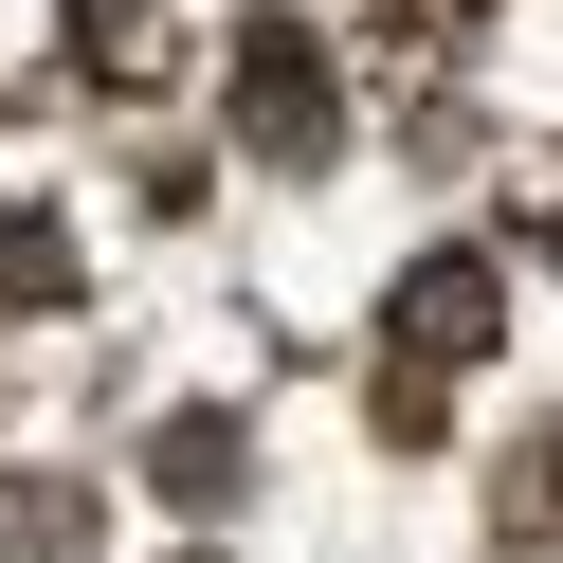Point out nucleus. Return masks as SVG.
I'll return each instance as SVG.
<instances>
[{"label": "nucleus", "instance_id": "f257e3e1", "mask_svg": "<svg viewBox=\"0 0 563 563\" xmlns=\"http://www.w3.org/2000/svg\"><path fill=\"white\" fill-rule=\"evenodd\" d=\"M473 345H490V273L454 255V273H418V291H400V382H437V364H473Z\"/></svg>", "mask_w": 563, "mask_h": 563}, {"label": "nucleus", "instance_id": "f03ea898", "mask_svg": "<svg viewBox=\"0 0 563 563\" xmlns=\"http://www.w3.org/2000/svg\"><path fill=\"white\" fill-rule=\"evenodd\" d=\"M255 146H273V164H291V146H328V55L255 37Z\"/></svg>", "mask_w": 563, "mask_h": 563}, {"label": "nucleus", "instance_id": "7ed1b4c3", "mask_svg": "<svg viewBox=\"0 0 563 563\" xmlns=\"http://www.w3.org/2000/svg\"><path fill=\"white\" fill-rule=\"evenodd\" d=\"M183 563H219V545H183Z\"/></svg>", "mask_w": 563, "mask_h": 563}]
</instances>
